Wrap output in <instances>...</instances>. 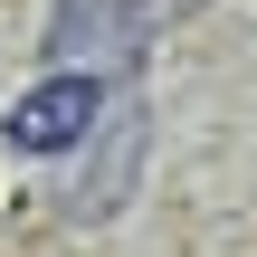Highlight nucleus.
I'll return each mask as SVG.
<instances>
[{
	"mask_svg": "<svg viewBox=\"0 0 257 257\" xmlns=\"http://www.w3.org/2000/svg\"><path fill=\"white\" fill-rule=\"evenodd\" d=\"M153 10H162V19H191V10H210V0H153Z\"/></svg>",
	"mask_w": 257,
	"mask_h": 257,
	"instance_id": "20e7f679",
	"label": "nucleus"
},
{
	"mask_svg": "<svg viewBox=\"0 0 257 257\" xmlns=\"http://www.w3.org/2000/svg\"><path fill=\"white\" fill-rule=\"evenodd\" d=\"M95 114H105V76H86V67H48V76L0 114V134H10V153H67Z\"/></svg>",
	"mask_w": 257,
	"mask_h": 257,
	"instance_id": "7ed1b4c3",
	"label": "nucleus"
},
{
	"mask_svg": "<svg viewBox=\"0 0 257 257\" xmlns=\"http://www.w3.org/2000/svg\"><path fill=\"white\" fill-rule=\"evenodd\" d=\"M48 67H86V76H134L153 48V0H57L48 10Z\"/></svg>",
	"mask_w": 257,
	"mask_h": 257,
	"instance_id": "f03ea898",
	"label": "nucleus"
},
{
	"mask_svg": "<svg viewBox=\"0 0 257 257\" xmlns=\"http://www.w3.org/2000/svg\"><path fill=\"white\" fill-rule=\"evenodd\" d=\"M76 172H67V191H57V210L86 229V219H114L124 200H134V181H143V153H153V114L124 95V105H105L76 143Z\"/></svg>",
	"mask_w": 257,
	"mask_h": 257,
	"instance_id": "f257e3e1",
	"label": "nucleus"
}]
</instances>
